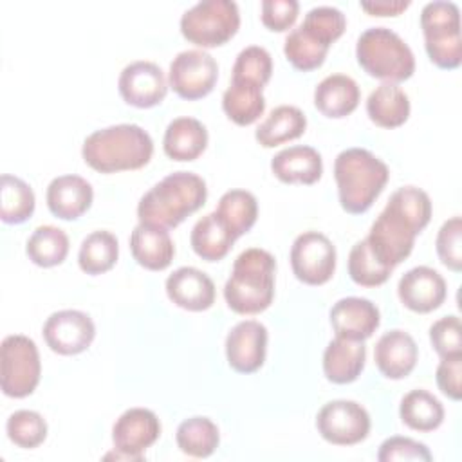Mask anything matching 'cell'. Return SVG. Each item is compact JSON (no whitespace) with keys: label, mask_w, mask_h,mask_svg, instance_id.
Here are the masks:
<instances>
[{"label":"cell","mask_w":462,"mask_h":462,"mask_svg":"<svg viewBox=\"0 0 462 462\" xmlns=\"http://www.w3.org/2000/svg\"><path fill=\"white\" fill-rule=\"evenodd\" d=\"M460 375H462V356L442 357V361L437 366V384L440 392L453 401H460L462 397Z\"/></svg>","instance_id":"46"},{"label":"cell","mask_w":462,"mask_h":462,"mask_svg":"<svg viewBox=\"0 0 462 462\" xmlns=\"http://www.w3.org/2000/svg\"><path fill=\"white\" fill-rule=\"evenodd\" d=\"M130 251L141 267L148 271H162L171 263L175 245L168 229L139 222L130 235Z\"/></svg>","instance_id":"22"},{"label":"cell","mask_w":462,"mask_h":462,"mask_svg":"<svg viewBox=\"0 0 462 462\" xmlns=\"http://www.w3.org/2000/svg\"><path fill=\"white\" fill-rule=\"evenodd\" d=\"M175 440L182 453L195 458H206L218 448L220 433L211 419L195 415L179 424Z\"/></svg>","instance_id":"34"},{"label":"cell","mask_w":462,"mask_h":462,"mask_svg":"<svg viewBox=\"0 0 462 462\" xmlns=\"http://www.w3.org/2000/svg\"><path fill=\"white\" fill-rule=\"evenodd\" d=\"M208 146V130L195 117H175L162 137L164 153L173 161H195Z\"/></svg>","instance_id":"26"},{"label":"cell","mask_w":462,"mask_h":462,"mask_svg":"<svg viewBox=\"0 0 462 462\" xmlns=\"http://www.w3.org/2000/svg\"><path fill=\"white\" fill-rule=\"evenodd\" d=\"M356 58L361 69L384 83H399L415 72V58L408 43L388 27H370L356 43Z\"/></svg>","instance_id":"6"},{"label":"cell","mask_w":462,"mask_h":462,"mask_svg":"<svg viewBox=\"0 0 462 462\" xmlns=\"http://www.w3.org/2000/svg\"><path fill=\"white\" fill-rule=\"evenodd\" d=\"M273 74V58L267 49L260 45H249L242 49L235 60L231 79L247 81L254 85H267Z\"/></svg>","instance_id":"40"},{"label":"cell","mask_w":462,"mask_h":462,"mask_svg":"<svg viewBox=\"0 0 462 462\" xmlns=\"http://www.w3.org/2000/svg\"><path fill=\"white\" fill-rule=\"evenodd\" d=\"M392 267L383 265L374 253L368 247L366 238L359 240L354 244V247L350 249L348 254V274L352 278V282H356L357 285L363 287H377L383 285L390 274H392Z\"/></svg>","instance_id":"38"},{"label":"cell","mask_w":462,"mask_h":462,"mask_svg":"<svg viewBox=\"0 0 462 462\" xmlns=\"http://www.w3.org/2000/svg\"><path fill=\"white\" fill-rule=\"evenodd\" d=\"M267 354V328L256 319L236 323L226 337V357L229 366L240 374L256 372Z\"/></svg>","instance_id":"16"},{"label":"cell","mask_w":462,"mask_h":462,"mask_svg":"<svg viewBox=\"0 0 462 462\" xmlns=\"http://www.w3.org/2000/svg\"><path fill=\"white\" fill-rule=\"evenodd\" d=\"M419 357L415 339L399 328L384 332L374 348L379 372L388 379H402L411 374Z\"/></svg>","instance_id":"20"},{"label":"cell","mask_w":462,"mask_h":462,"mask_svg":"<svg viewBox=\"0 0 462 462\" xmlns=\"http://www.w3.org/2000/svg\"><path fill=\"white\" fill-rule=\"evenodd\" d=\"M218 79V65L215 58L202 49H188L179 52L168 72V83L182 99H200L208 96Z\"/></svg>","instance_id":"10"},{"label":"cell","mask_w":462,"mask_h":462,"mask_svg":"<svg viewBox=\"0 0 462 462\" xmlns=\"http://www.w3.org/2000/svg\"><path fill=\"white\" fill-rule=\"evenodd\" d=\"M81 155L92 170L101 173L139 170L150 162L153 141L143 126L121 123L92 132L83 141Z\"/></svg>","instance_id":"2"},{"label":"cell","mask_w":462,"mask_h":462,"mask_svg":"<svg viewBox=\"0 0 462 462\" xmlns=\"http://www.w3.org/2000/svg\"><path fill=\"white\" fill-rule=\"evenodd\" d=\"M119 256V244L114 233L97 229L87 235L79 245L78 263L87 274H103L110 271Z\"/></svg>","instance_id":"33"},{"label":"cell","mask_w":462,"mask_h":462,"mask_svg":"<svg viewBox=\"0 0 462 462\" xmlns=\"http://www.w3.org/2000/svg\"><path fill=\"white\" fill-rule=\"evenodd\" d=\"M401 420L415 431H433L444 420L442 402L428 390L408 392L399 406Z\"/></svg>","instance_id":"31"},{"label":"cell","mask_w":462,"mask_h":462,"mask_svg":"<svg viewBox=\"0 0 462 462\" xmlns=\"http://www.w3.org/2000/svg\"><path fill=\"white\" fill-rule=\"evenodd\" d=\"M328 49H330L328 43H325L314 32L305 29L301 23L285 36V43H283L285 58L294 69L301 72H309L321 67Z\"/></svg>","instance_id":"32"},{"label":"cell","mask_w":462,"mask_h":462,"mask_svg":"<svg viewBox=\"0 0 462 462\" xmlns=\"http://www.w3.org/2000/svg\"><path fill=\"white\" fill-rule=\"evenodd\" d=\"M430 341L440 357L462 356V325L458 316L449 314L430 327Z\"/></svg>","instance_id":"43"},{"label":"cell","mask_w":462,"mask_h":462,"mask_svg":"<svg viewBox=\"0 0 462 462\" xmlns=\"http://www.w3.org/2000/svg\"><path fill=\"white\" fill-rule=\"evenodd\" d=\"M0 384L7 397L22 399L31 395L42 374L36 343L23 334H11L0 346Z\"/></svg>","instance_id":"9"},{"label":"cell","mask_w":462,"mask_h":462,"mask_svg":"<svg viewBox=\"0 0 462 462\" xmlns=\"http://www.w3.org/2000/svg\"><path fill=\"white\" fill-rule=\"evenodd\" d=\"M408 0H377V2H361V9L372 16H397L408 9Z\"/></svg>","instance_id":"47"},{"label":"cell","mask_w":462,"mask_h":462,"mask_svg":"<svg viewBox=\"0 0 462 462\" xmlns=\"http://www.w3.org/2000/svg\"><path fill=\"white\" fill-rule=\"evenodd\" d=\"M366 114L383 128H397L410 117L408 94L395 83H381L366 99Z\"/></svg>","instance_id":"27"},{"label":"cell","mask_w":462,"mask_h":462,"mask_svg":"<svg viewBox=\"0 0 462 462\" xmlns=\"http://www.w3.org/2000/svg\"><path fill=\"white\" fill-rule=\"evenodd\" d=\"M45 199L54 217L76 220L92 206L94 189L90 182L79 175H60L49 182Z\"/></svg>","instance_id":"21"},{"label":"cell","mask_w":462,"mask_h":462,"mask_svg":"<svg viewBox=\"0 0 462 462\" xmlns=\"http://www.w3.org/2000/svg\"><path fill=\"white\" fill-rule=\"evenodd\" d=\"M42 334L52 352L76 356L90 346L96 336V327L88 314L76 309H65L52 312L45 319Z\"/></svg>","instance_id":"14"},{"label":"cell","mask_w":462,"mask_h":462,"mask_svg":"<svg viewBox=\"0 0 462 462\" xmlns=\"http://www.w3.org/2000/svg\"><path fill=\"white\" fill-rule=\"evenodd\" d=\"M5 430L9 440L23 449L38 448L47 437L45 419L32 410H18L11 413Z\"/></svg>","instance_id":"39"},{"label":"cell","mask_w":462,"mask_h":462,"mask_svg":"<svg viewBox=\"0 0 462 462\" xmlns=\"http://www.w3.org/2000/svg\"><path fill=\"white\" fill-rule=\"evenodd\" d=\"M420 27L430 60L440 69H457L462 61L460 11L455 2H428L420 11Z\"/></svg>","instance_id":"7"},{"label":"cell","mask_w":462,"mask_h":462,"mask_svg":"<svg viewBox=\"0 0 462 462\" xmlns=\"http://www.w3.org/2000/svg\"><path fill=\"white\" fill-rule=\"evenodd\" d=\"M397 294L404 307L413 312L426 314L444 303L448 287L439 271L428 265H419L401 276Z\"/></svg>","instance_id":"17"},{"label":"cell","mask_w":462,"mask_h":462,"mask_svg":"<svg viewBox=\"0 0 462 462\" xmlns=\"http://www.w3.org/2000/svg\"><path fill=\"white\" fill-rule=\"evenodd\" d=\"M301 25L321 38L325 43L332 45L345 31L346 18L345 14L332 5H318L307 11Z\"/></svg>","instance_id":"41"},{"label":"cell","mask_w":462,"mask_h":462,"mask_svg":"<svg viewBox=\"0 0 462 462\" xmlns=\"http://www.w3.org/2000/svg\"><path fill=\"white\" fill-rule=\"evenodd\" d=\"M307 128L305 114L292 105H280L271 110L267 119L254 132L256 141L263 148H274L287 141L298 139Z\"/></svg>","instance_id":"29"},{"label":"cell","mask_w":462,"mask_h":462,"mask_svg":"<svg viewBox=\"0 0 462 462\" xmlns=\"http://www.w3.org/2000/svg\"><path fill=\"white\" fill-rule=\"evenodd\" d=\"M433 457L426 444L413 440L410 437H390L379 446L377 460L379 462H393V460H419L430 462Z\"/></svg>","instance_id":"44"},{"label":"cell","mask_w":462,"mask_h":462,"mask_svg":"<svg viewBox=\"0 0 462 462\" xmlns=\"http://www.w3.org/2000/svg\"><path fill=\"white\" fill-rule=\"evenodd\" d=\"M262 90L263 87L260 85L231 79L222 96V108L226 116L240 126L253 125L265 110V97Z\"/></svg>","instance_id":"30"},{"label":"cell","mask_w":462,"mask_h":462,"mask_svg":"<svg viewBox=\"0 0 462 462\" xmlns=\"http://www.w3.org/2000/svg\"><path fill=\"white\" fill-rule=\"evenodd\" d=\"M117 88L125 103L137 108H150L162 103L168 92V81L157 63L139 60L121 70Z\"/></svg>","instance_id":"15"},{"label":"cell","mask_w":462,"mask_h":462,"mask_svg":"<svg viewBox=\"0 0 462 462\" xmlns=\"http://www.w3.org/2000/svg\"><path fill=\"white\" fill-rule=\"evenodd\" d=\"M235 240L236 236L215 211L199 218L189 235L193 251L206 262L222 260L231 251Z\"/></svg>","instance_id":"28"},{"label":"cell","mask_w":462,"mask_h":462,"mask_svg":"<svg viewBox=\"0 0 462 462\" xmlns=\"http://www.w3.org/2000/svg\"><path fill=\"white\" fill-rule=\"evenodd\" d=\"M271 171L285 184H314L323 173V159L316 148L294 144L271 159Z\"/></svg>","instance_id":"23"},{"label":"cell","mask_w":462,"mask_h":462,"mask_svg":"<svg viewBox=\"0 0 462 462\" xmlns=\"http://www.w3.org/2000/svg\"><path fill=\"white\" fill-rule=\"evenodd\" d=\"M206 180L193 171H173L153 184L137 204L139 222L177 227L186 217L204 206Z\"/></svg>","instance_id":"3"},{"label":"cell","mask_w":462,"mask_h":462,"mask_svg":"<svg viewBox=\"0 0 462 462\" xmlns=\"http://www.w3.org/2000/svg\"><path fill=\"white\" fill-rule=\"evenodd\" d=\"M274 256L260 247L242 251L224 285L227 307L236 314H260L274 298Z\"/></svg>","instance_id":"4"},{"label":"cell","mask_w":462,"mask_h":462,"mask_svg":"<svg viewBox=\"0 0 462 462\" xmlns=\"http://www.w3.org/2000/svg\"><path fill=\"white\" fill-rule=\"evenodd\" d=\"M166 294L177 307L200 312L215 303V283L197 267H179L166 278Z\"/></svg>","instance_id":"19"},{"label":"cell","mask_w":462,"mask_h":462,"mask_svg":"<svg viewBox=\"0 0 462 462\" xmlns=\"http://www.w3.org/2000/svg\"><path fill=\"white\" fill-rule=\"evenodd\" d=\"M379 323V309L366 298H341L330 309V325L336 336L341 337L365 341L375 332Z\"/></svg>","instance_id":"18"},{"label":"cell","mask_w":462,"mask_h":462,"mask_svg":"<svg viewBox=\"0 0 462 462\" xmlns=\"http://www.w3.org/2000/svg\"><path fill=\"white\" fill-rule=\"evenodd\" d=\"M25 253L40 267L60 265L69 254V236L56 226H38L27 238Z\"/></svg>","instance_id":"36"},{"label":"cell","mask_w":462,"mask_h":462,"mask_svg":"<svg viewBox=\"0 0 462 462\" xmlns=\"http://www.w3.org/2000/svg\"><path fill=\"white\" fill-rule=\"evenodd\" d=\"M240 27V11L233 0H202L180 16L182 36L199 47H218Z\"/></svg>","instance_id":"8"},{"label":"cell","mask_w":462,"mask_h":462,"mask_svg":"<svg viewBox=\"0 0 462 462\" xmlns=\"http://www.w3.org/2000/svg\"><path fill=\"white\" fill-rule=\"evenodd\" d=\"M430 218L431 200L424 189L417 186L395 189L368 231L370 251L383 265L395 269L410 256L415 236Z\"/></svg>","instance_id":"1"},{"label":"cell","mask_w":462,"mask_h":462,"mask_svg":"<svg viewBox=\"0 0 462 462\" xmlns=\"http://www.w3.org/2000/svg\"><path fill=\"white\" fill-rule=\"evenodd\" d=\"M361 99L357 83L346 74H330L314 88V105L327 117H346Z\"/></svg>","instance_id":"25"},{"label":"cell","mask_w":462,"mask_h":462,"mask_svg":"<svg viewBox=\"0 0 462 462\" xmlns=\"http://www.w3.org/2000/svg\"><path fill=\"white\" fill-rule=\"evenodd\" d=\"M300 4L296 0H263L262 22L267 29L282 32L292 27L298 18Z\"/></svg>","instance_id":"45"},{"label":"cell","mask_w":462,"mask_h":462,"mask_svg":"<svg viewBox=\"0 0 462 462\" xmlns=\"http://www.w3.org/2000/svg\"><path fill=\"white\" fill-rule=\"evenodd\" d=\"M370 415L356 401L336 399L327 402L316 417L318 433L330 444L352 446L370 433Z\"/></svg>","instance_id":"11"},{"label":"cell","mask_w":462,"mask_h":462,"mask_svg":"<svg viewBox=\"0 0 462 462\" xmlns=\"http://www.w3.org/2000/svg\"><path fill=\"white\" fill-rule=\"evenodd\" d=\"M0 218L5 224H22L34 213V191L20 177L4 173L0 179Z\"/></svg>","instance_id":"37"},{"label":"cell","mask_w":462,"mask_h":462,"mask_svg":"<svg viewBox=\"0 0 462 462\" xmlns=\"http://www.w3.org/2000/svg\"><path fill=\"white\" fill-rule=\"evenodd\" d=\"M366 359V346L361 339L336 336L323 352V374L330 383L348 384L356 381Z\"/></svg>","instance_id":"24"},{"label":"cell","mask_w":462,"mask_h":462,"mask_svg":"<svg viewBox=\"0 0 462 462\" xmlns=\"http://www.w3.org/2000/svg\"><path fill=\"white\" fill-rule=\"evenodd\" d=\"M388 177V166L365 148H346L334 161L339 204L352 215L370 209L386 186Z\"/></svg>","instance_id":"5"},{"label":"cell","mask_w":462,"mask_h":462,"mask_svg":"<svg viewBox=\"0 0 462 462\" xmlns=\"http://www.w3.org/2000/svg\"><path fill=\"white\" fill-rule=\"evenodd\" d=\"M291 267L300 282L323 285L336 271V247L323 233L305 231L292 242Z\"/></svg>","instance_id":"12"},{"label":"cell","mask_w":462,"mask_h":462,"mask_svg":"<svg viewBox=\"0 0 462 462\" xmlns=\"http://www.w3.org/2000/svg\"><path fill=\"white\" fill-rule=\"evenodd\" d=\"M161 437L159 417L148 408H130L119 415L112 428L114 457L143 460V453Z\"/></svg>","instance_id":"13"},{"label":"cell","mask_w":462,"mask_h":462,"mask_svg":"<svg viewBox=\"0 0 462 462\" xmlns=\"http://www.w3.org/2000/svg\"><path fill=\"white\" fill-rule=\"evenodd\" d=\"M435 247L440 262L448 269L455 273L462 271V220L458 215L451 217L440 226Z\"/></svg>","instance_id":"42"},{"label":"cell","mask_w":462,"mask_h":462,"mask_svg":"<svg viewBox=\"0 0 462 462\" xmlns=\"http://www.w3.org/2000/svg\"><path fill=\"white\" fill-rule=\"evenodd\" d=\"M215 213L238 238L254 226L258 217V202L251 191L229 189L220 197Z\"/></svg>","instance_id":"35"}]
</instances>
